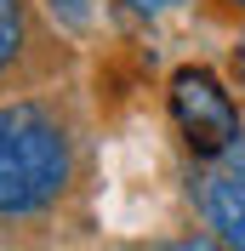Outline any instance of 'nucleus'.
Wrapping results in <instances>:
<instances>
[{"label":"nucleus","instance_id":"obj_1","mask_svg":"<svg viewBox=\"0 0 245 251\" xmlns=\"http://www.w3.org/2000/svg\"><path fill=\"white\" fill-rule=\"evenodd\" d=\"M74 177L69 131L40 103H0V217H34L57 205Z\"/></svg>","mask_w":245,"mask_h":251},{"label":"nucleus","instance_id":"obj_2","mask_svg":"<svg viewBox=\"0 0 245 251\" xmlns=\"http://www.w3.org/2000/svg\"><path fill=\"white\" fill-rule=\"evenodd\" d=\"M171 120L183 131L188 154H199V160L228 154L234 143L245 137L240 131V103H234L228 86H222L211 69H199V63H183V69L171 75Z\"/></svg>","mask_w":245,"mask_h":251},{"label":"nucleus","instance_id":"obj_3","mask_svg":"<svg viewBox=\"0 0 245 251\" xmlns=\"http://www.w3.org/2000/svg\"><path fill=\"white\" fill-rule=\"evenodd\" d=\"M199 205H205L211 234L228 251H245V137L234 143L228 154H217V172L205 177Z\"/></svg>","mask_w":245,"mask_h":251},{"label":"nucleus","instance_id":"obj_4","mask_svg":"<svg viewBox=\"0 0 245 251\" xmlns=\"http://www.w3.org/2000/svg\"><path fill=\"white\" fill-rule=\"evenodd\" d=\"M23 51V0H0V75Z\"/></svg>","mask_w":245,"mask_h":251},{"label":"nucleus","instance_id":"obj_5","mask_svg":"<svg viewBox=\"0 0 245 251\" xmlns=\"http://www.w3.org/2000/svg\"><path fill=\"white\" fill-rule=\"evenodd\" d=\"M51 17L69 23V29H92V0H46Z\"/></svg>","mask_w":245,"mask_h":251},{"label":"nucleus","instance_id":"obj_6","mask_svg":"<svg viewBox=\"0 0 245 251\" xmlns=\"http://www.w3.org/2000/svg\"><path fill=\"white\" fill-rule=\"evenodd\" d=\"M160 251H228L217 234H183V240H166Z\"/></svg>","mask_w":245,"mask_h":251},{"label":"nucleus","instance_id":"obj_7","mask_svg":"<svg viewBox=\"0 0 245 251\" xmlns=\"http://www.w3.org/2000/svg\"><path fill=\"white\" fill-rule=\"evenodd\" d=\"M131 12H143V17H160V12H171V6H183V0H125Z\"/></svg>","mask_w":245,"mask_h":251},{"label":"nucleus","instance_id":"obj_8","mask_svg":"<svg viewBox=\"0 0 245 251\" xmlns=\"http://www.w3.org/2000/svg\"><path fill=\"white\" fill-rule=\"evenodd\" d=\"M234 69H240V86H245V34L234 40Z\"/></svg>","mask_w":245,"mask_h":251},{"label":"nucleus","instance_id":"obj_9","mask_svg":"<svg viewBox=\"0 0 245 251\" xmlns=\"http://www.w3.org/2000/svg\"><path fill=\"white\" fill-rule=\"evenodd\" d=\"M228 6H240V12H245V0H228Z\"/></svg>","mask_w":245,"mask_h":251}]
</instances>
